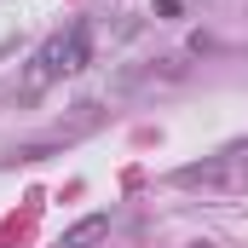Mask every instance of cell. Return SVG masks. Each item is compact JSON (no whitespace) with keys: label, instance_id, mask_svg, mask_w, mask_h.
<instances>
[{"label":"cell","instance_id":"obj_1","mask_svg":"<svg viewBox=\"0 0 248 248\" xmlns=\"http://www.w3.org/2000/svg\"><path fill=\"white\" fill-rule=\"evenodd\" d=\"M87 63H93V17H75L69 29L46 35V41L35 46V58H29V75H23V93L35 98L46 81H58V75H75V69H87Z\"/></svg>","mask_w":248,"mask_h":248},{"label":"cell","instance_id":"obj_2","mask_svg":"<svg viewBox=\"0 0 248 248\" xmlns=\"http://www.w3.org/2000/svg\"><path fill=\"white\" fill-rule=\"evenodd\" d=\"M248 168V139L243 144H225V150H214V156H202V162H185V168H173V185H231L237 173Z\"/></svg>","mask_w":248,"mask_h":248},{"label":"cell","instance_id":"obj_3","mask_svg":"<svg viewBox=\"0 0 248 248\" xmlns=\"http://www.w3.org/2000/svg\"><path fill=\"white\" fill-rule=\"evenodd\" d=\"M104 231H110V214H87L81 225H69V231H63V243H58V248H87L93 237H104Z\"/></svg>","mask_w":248,"mask_h":248}]
</instances>
